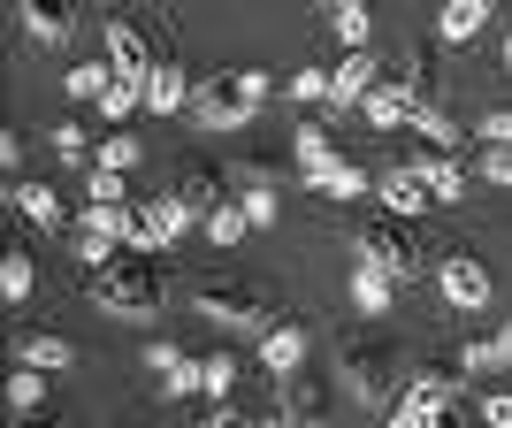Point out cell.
Returning <instances> with one entry per match:
<instances>
[{
	"label": "cell",
	"mask_w": 512,
	"mask_h": 428,
	"mask_svg": "<svg viewBox=\"0 0 512 428\" xmlns=\"http://www.w3.org/2000/svg\"><path fill=\"white\" fill-rule=\"evenodd\" d=\"M230 383H237V360L230 352H207V360H199V390H207L214 406H230Z\"/></svg>",
	"instance_id": "33"
},
{
	"label": "cell",
	"mask_w": 512,
	"mask_h": 428,
	"mask_svg": "<svg viewBox=\"0 0 512 428\" xmlns=\"http://www.w3.org/2000/svg\"><path fill=\"white\" fill-rule=\"evenodd\" d=\"M268 100V77L260 69H222V77H199L192 85V123L199 130H245Z\"/></svg>",
	"instance_id": "3"
},
{
	"label": "cell",
	"mask_w": 512,
	"mask_h": 428,
	"mask_svg": "<svg viewBox=\"0 0 512 428\" xmlns=\"http://www.w3.org/2000/svg\"><path fill=\"white\" fill-rule=\"evenodd\" d=\"M146 107H153V115H176V107H192V77H184V62H169V54H161V69L146 77Z\"/></svg>",
	"instance_id": "16"
},
{
	"label": "cell",
	"mask_w": 512,
	"mask_h": 428,
	"mask_svg": "<svg viewBox=\"0 0 512 428\" xmlns=\"http://www.w3.org/2000/svg\"><path fill=\"white\" fill-rule=\"evenodd\" d=\"M260 428H299V421H291L283 406H268V413H260Z\"/></svg>",
	"instance_id": "47"
},
{
	"label": "cell",
	"mask_w": 512,
	"mask_h": 428,
	"mask_svg": "<svg viewBox=\"0 0 512 428\" xmlns=\"http://www.w3.org/2000/svg\"><path fill=\"white\" fill-rule=\"evenodd\" d=\"M329 92H337V69H321V62H306L299 77H291V100L299 107H329Z\"/></svg>",
	"instance_id": "31"
},
{
	"label": "cell",
	"mask_w": 512,
	"mask_h": 428,
	"mask_svg": "<svg viewBox=\"0 0 512 428\" xmlns=\"http://www.w3.org/2000/svg\"><path fill=\"white\" fill-rule=\"evenodd\" d=\"M16 360L23 367H69V337H54V329H23V337H16Z\"/></svg>",
	"instance_id": "23"
},
{
	"label": "cell",
	"mask_w": 512,
	"mask_h": 428,
	"mask_svg": "<svg viewBox=\"0 0 512 428\" xmlns=\"http://www.w3.org/2000/svg\"><path fill=\"white\" fill-rule=\"evenodd\" d=\"M16 428H77V421H62V413H23Z\"/></svg>",
	"instance_id": "46"
},
{
	"label": "cell",
	"mask_w": 512,
	"mask_h": 428,
	"mask_svg": "<svg viewBox=\"0 0 512 428\" xmlns=\"http://www.w3.org/2000/svg\"><path fill=\"white\" fill-rule=\"evenodd\" d=\"M497 69H505V77H512V31H505V39H497Z\"/></svg>",
	"instance_id": "48"
},
{
	"label": "cell",
	"mask_w": 512,
	"mask_h": 428,
	"mask_svg": "<svg viewBox=\"0 0 512 428\" xmlns=\"http://www.w3.org/2000/svg\"><path fill=\"white\" fill-rule=\"evenodd\" d=\"M85 283H92V306H107V314H123V321H153V306H161V268L146 253H115Z\"/></svg>",
	"instance_id": "2"
},
{
	"label": "cell",
	"mask_w": 512,
	"mask_h": 428,
	"mask_svg": "<svg viewBox=\"0 0 512 428\" xmlns=\"http://www.w3.org/2000/svg\"><path fill=\"white\" fill-rule=\"evenodd\" d=\"M8 406H16V421L23 413H46V367H16L8 375Z\"/></svg>",
	"instance_id": "29"
},
{
	"label": "cell",
	"mask_w": 512,
	"mask_h": 428,
	"mask_svg": "<svg viewBox=\"0 0 512 428\" xmlns=\"http://www.w3.org/2000/svg\"><path fill=\"white\" fill-rule=\"evenodd\" d=\"M107 69H115L123 85H146L153 69H161V54L146 46V31H138L130 16H107Z\"/></svg>",
	"instance_id": "7"
},
{
	"label": "cell",
	"mask_w": 512,
	"mask_h": 428,
	"mask_svg": "<svg viewBox=\"0 0 512 428\" xmlns=\"http://www.w3.org/2000/svg\"><path fill=\"white\" fill-rule=\"evenodd\" d=\"M337 375H344V390L360 398V406H375V413H390L398 398H406V352L383 337V329H360V337H344L337 344Z\"/></svg>",
	"instance_id": "1"
},
{
	"label": "cell",
	"mask_w": 512,
	"mask_h": 428,
	"mask_svg": "<svg viewBox=\"0 0 512 428\" xmlns=\"http://www.w3.org/2000/svg\"><path fill=\"white\" fill-rule=\"evenodd\" d=\"M199 230H207V245H237L253 222H245V207H237V192H230L222 207H207V222H199Z\"/></svg>",
	"instance_id": "30"
},
{
	"label": "cell",
	"mask_w": 512,
	"mask_h": 428,
	"mask_svg": "<svg viewBox=\"0 0 512 428\" xmlns=\"http://www.w3.org/2000/svg\"><path fill=\"white\" fill-rule=\"evenodd\" d=\"M107 85H115V69H107V62H77V69H69V100H107Z\"/></svg>",
	"instance_id": "34"
},
{
	"label": "cell",
	"mask_w": 512,
	"mask_h": 428,
	"mask_svg": "<svg viewBox=\"0 0 512 428\" xmlns=\"http://www.w3.org/2000/svg\"><path fill=\"white\" fill-rule=\"evenodd\" d=\"M23 39H39V46H62L69 31H77V16H69V8H31V0H23Z\"/></svg>",
	"instance_id": "21"
},
{
	"label": "cell",
	"mask_w": 512,
	"mask_h": 428,
	"mask_svg": "<svg viewBox=\"0 0 512 428\" xmlns=\"http://www.w3.org/2000/svg\"><path fill=\"white\" fill-rule=\"evenodd\" d=\"M459 367H467V375H474V367H512V321L490 329V337H474L467 352H459Z\"/></svg>",
	"instance_id": "27"
},
{
	"label": "cell",
	"mask_w": 512,
	"mask_h": 428,
	"mask_svg": "<svg viewBox=\"0 0 512 428\" xmlns=\"http://www.w3.org/2000/svg\"><path fill=\"white\" fill-rule=\"evenodd\" d=\"M398 161H406V169H413V176L428 184V199H459V192H467V161H459V153L413 146V153H398Z\"/></svg>",
	"instance_id": "11"
},
{
	"label": "cell",
	"mask_w": 512,
	"mask_h": 428,
	"mask_svg": "<svg viewBox=\"0 0 512 428\" xmlns=\"http://www.w3.org/2000/svg\"><path fill=\"white\" fill-rule=\"evenodd\" d=\"M352 306H360V314H375V321H383L390 306H398V283H390L383 268H367V260H352Z\"/></svg>",
	"instance_id": "17"
},
{
	"label": "cell",
	"mask_w": 512,
	"mask_h": 428,
	"mask_svg": "<svg viewBox=\"0 0 512 428\" xmlns=\"http://www.w3.org/2000/svg\"><path fill=\"white\" fill-rule=\"evenodd\" d=\"M352 260L383 268L390 283H413L421 276V237H413L406 214H367L360 230H352Z\"/></svg>",
	"instance_id": "4"
},
{
	"label": "cell",
	"mask_w": 512,
	"mask_h": 428,
	"mask_svg": "<svg viewBox=\"0 0 512 428\" xmlns=\"http://www.w3.org/2000/svg\"><path fill=\"white\" fill-rule=\"evenodd\" d=\"M146 367H153V375H176V367H184V352H176L169 337H153V344H146Z\"/></svg>",
	"instance_id": "42"
},
{
	"label": "cell",
	"mask_w": 512,
	"mask_h": 428,
	"mask_svg": "<svg viewBox=\"0 0 512 428\" xmlns=\"http://www.w3.org/2000/svg\"><path fill=\"white\" fill-rule=\"evenodd\" d=\"M482 421H490V428H512V390H490V398H482Z\"/></svg>",
	"instance_id": "44"
},
{
	"label": "cell",
	"mask_w": 512,
	"mask_h": 428,
	"mask_svg": "<svg viewBox=\"0 0 512 428\" xmlns=\"http://www.w3.org/2000/svg\"><path fill=\"white\" fill-rule=\"evenodd\" d=\"M428 421H436V413H421L413 398H398V406L383 413V428H428Z\"/></svg>",
	"instance_id": "43"
},
{
	"label": "cell",
	"mask_w": 512,
	"mask_h": 428,
	"mask_svg": "<svg viewBox=\"0 0 512 428\" xmlns=\"http://www.w3.org/2000/svg\"><path fill=\"white\" fill-rule=\"evenodd\" d=\"M428 428H459V421H451V413H436V421H428Z\"/></svg>",
	"instance_id": "49"
},
{
	"label": "cell",
	"mask_w": 512,
	"mask_h": 428,
	"mask_svg": "<svg viewBox=\"0 0 512 428\" xmlns=\"http://www.w3.org/2000/svg\"><path fill=\"white\" fill-rule=\"evenodd\" d=\"M436 283H444V299L459 306V314H482V306L497 299L490 268H482V260H474V253H459V245H451V253L436 260Z\"/></svg>",
	"instance_id": "6"
},
{
	"label": "cell",
	"mask_w": 512,
	"mask_h": 428,
	"mask_svg": "<svg viewBox=\"0 0 512 428\" xmlns=\"http://www.w3.org/2000/svg\"><path fill=\"white\" fill-rule=\"evenodd\" d=\"M375 85H383V62H375V46H367V54H337V92H329V115H321V123H337L344 107H360Z\"/></svg>",
	"instance_id": "9"
},
{
	"label": "cell",
	"mask_w": 512,
	"mask_h": 428,
	"mask_svg": "<svg viewBox=\"0 0 512 428\" xmlns=\"http://www.w3.org/2000/svg\"><path fill=\"white\" fill-rule=\"evenodd\" d=\"M192 306H199L207 321H222V329H253V337L276 321V314H268V299H260L245 276H207V283L192 291Z\"/></svg>",
	"instance_id": "5"
},
{
	"label": "cell",
	"mask_w": 512,
	"mask_h": 428,
	"mask_svg": "<svg viewBox=\"0 0 512 428\" xmlns=\"http://www.w3.org/2000/svg\"><path fill=\"white\" fill-rule=\"evenodd\" d=\"M329 31L344 39V54H367V31H375V16H367L360 0H337V8H329Z\"/></svg>",
	"instance_id": "25"
},
{
	"label": "cell",
	"mask_w": 512,
	"mask_h": 428,
	"mask_svg": "<svg viewBox=\"0 0 512 428\" xmlns=\"http://www.w3.org/2000/svg\"><path fill=\"white\" fill-rule=\"evenodd\" d=\"M85 199H92V207H123L130 184H123L115 169H85Z\"/></svg>",
	"instance_id": "35"
},
{
	"label": "cell",
	"mask_w": 512,
	"mask_h": 428,
	"mask_svg": "<svg viewBox=\"0 0 512 428\" xmlns=\"http://www.w3.org/2000/svg\"><path fill=\"white\" fill-rule=\"evenodd\" d=\"M482 176L512 192V146H482Z\"/></svg>",
	"instance_id": "40"
},
{
	"label": "cell",
	"mask_w": 512,
	"mask_h": 428,
	"mask_svg": "<svg viewBox=\"0 0 512 428\" xmlns=\"http://www.w3.org/2000/svg\"><path fill=\"white\" fill-rule=\"evenodd\" d=\"M459 390H467V367H459V360H428V367H413L406 398L421 413H459Z\"/></svg>",
	"instance_id": "8"
},
{
	"label": "cell",
	"mask_w": 512,
	"mask_h": 428,
	"mask_svg": "<svg viewBox=\"0 0 512 428\" xmlns=\"http://www.w3.org/2000/svg\"><path fill=\"white\" fill-rule=\"evenodd\" d=\"M176 199H184V214L192 222H207V207H222L230 199V184H222V169H207V161H176Z\"/></svg>",
	"instance_id": "12"
},
{
	"label": "cell",
	"mask_w": 512,
	"mask_h": 428,
	"mask_svg": "<svg viewBox=\"0 0 512 428\" xmlns=\"http://www.w3.org/2000/svg\"><path fill=\"white\" fill-rule=\"evenodd\" d=\"M398 85L413 92V107H436V46H413L406 69H398Z\"/></svg>",
	"instance_id": "22"
},
{
	"label": "cell",
	"mask_w": 512,
	"mask_h": 428,
	"mask_svg": "<svg viewBox=\"0 0 512 428\" xmlns=\"http://www.w3.org/2000/svg\"><path fill=\"white\" fill-rule=\"evenodd\" d=\"M276 406L291 413L299 428H321V421H329V383H321L314 367H299V375H283V383H276Z\"/></svg>",
	"instance_id": "10"
},
{
	"label": "cell",
	"mask_w": 512,
	"mask_h": 428,
	"mask_svg": "<svg viewBox=\"0 0 512 428\" xmlns=\"http://www.w3.org/2000/svg\"><path fill=\"white\" fill-rule=\"evenodd\" d=\"M92 169L130 176V169H138V138H130V130H107V138H100V153H92Z\"/></svg>",
	"instance_id": "32"
},
{
	"label": "cell",
	"mask_w": 512,
	"mask_h": 428,
	"mask_svg": "<svg viewBox=\"0 0 512 428\" xmlns=\"http://www.w3.org/2000/svg\"><path fill=\"white\" fill-rule=\"evenodd\" d=\"M375 192H383V214H406V222H413V214L428 207V184H421V176L406 169V161H390V169L375 176Z\"/></svg>",
	"instance_id": "14"
},
{
	"label": "cell",
	"mask_w": 512,
	"mask_h": 428,
	"mask_svg": "<svg viewBox=\"0 0 512 428\" xmlns=\"http://www.w3.org/2000/svg\"><path fill=\"white\" fill-rule=\"evenodd\" d=\"M406 123L421 130V146H436V153H459V123H451L444 107H413Z\"/></svg>",
	"instance_id": "28"
},
{
	"label": "cell",
	"mask_w": 512,
	"mask_h": 428,
	"mask_svg": "<svg viewBox=\"0 0 512 428\" xmlns=\"http://www.w3.org/2000/svg\"><path fill=\"white\" fill-rule=\"evenodd\" d=\"M199 390V360H184L176 375H161V398H192Z\"/></svg>",
	"instance_id": "41"
},
{
	"label": "cell",
	"mask_w": 512,
	"mask_h": 428,
	"mask_svg": "<svg viewBox=\"0 0 512 428\" xmlns=\"http://www.w3.org/2000/svg\"><path fill=\"white\" fill-rule=\"evenodd\" d=\"M291 153H299V184H306L314 169H329V161H337V138H329V123H299V146H291Z\"/></svg>",
	"instance_id": "24"
},
{
	"label": "cell",
	"mask_w": 512,
	"mask_h": 428,
	"mask_svg": "<svg viewBox=\"0 0 512 428\" xmlns=\"http://www.w3.org/2000/svg\"><path fill=\"white\" fill-rule=\"evenodd\" d=\"M31 291H39V268H31V253L16 245V253L0 260V299H8V306H23Z\"/></svg>",
	"instance_id": "26"
},
{
	"label": "cell",
	"mask_w": 512,
	"mask_h": 428,
	"mask_svg": "<svg viewBox=\"0 0 512 428\" xmlns=\"http://www.w3.org/2000/svg\"><path fill=\"white\" fill-rule=\"evenodd\" d=\"M199 428H214V421H199Z\"/></svg>",
	"instance_id": "50"
},
{
	"label": "cell",
	"mask_w": 512,
	"mask_h": 428,
	"mask_svg": "<svg viewBox=\"0 0 512 428\" xmlns=\"http://www.w3.org/2000/svg\"><path fill=\"white\" fill-rule=\"evenodd\" d=\"M138 107H146V85H123V77H115L107 100H100V115H107V123H123V115H138Z\"/></svg>",
	"instance_id": "36"
},
{
	"label": "cell",
	"mask_w": 512,
	"mask_h": 428,
	"mask_svg": "<svg viewBox=\"0 0 512 428\" xmlns=\"http://www.w3.org/2000/svg\"><path fill=\"white\" fill-rule=\"evenodd\" d=\"M306 192H321V199H360V192H375V176L352 161V153H337L329 169H314L306 176Z\"/></svg>",
	"instance_id": "15"
},
{
	"label": "cell",
	"mask_w": 512,
	"mask_h": 428,
	"mask_svg": "<svg viewBox=\"0 0 512 428\" xmlns=\"http://www.w3.org/2000/svg\"><path fill=\"white\" fill-rule=\"evenodd\" d=\"M207 421H214V428H260V413H237V406H214V413H207Z\"/></svg>",
	"instance_id": "45"
},
{
	"label": "cell",
	"mask_w": 512,
	"mask_h": 428,
	"mask_svg": "<svg viewBox=\"0 0 512 428\" xmlns=\"http://www.w3.org/2000/svg\"><path fill=\"white\" fill-rule=\"evenodd\" d=\"M482 23H490V0H451L444 16H436V46H467Z\"/></svg>",
	"instance_id": "19"
},
{
	"label": "cell",
	"mask_w": 512,
	"mask_h": 428,
	"mask_svg": "<svg viewBox=\"0 0 512 428\" xmlns=\"http://www.w3.org/2000/svg\"><path fill=\"white\" fill-rule=\"evenodd\" d=\"M8 199H16V214H31L39 230H62V199H54V184H8Z\"/></svg>",
	"instance_id": "20"
},
{
	"label": "cell",
	"mask_w": 512,
	"mask_h": 428,
	"mask_svg": "<svg viewBox=\"0 0 512 428\" xmlns=\"http://www.w3.org/2000/svg\"><path fill=\"white\" fill-rule=\"evenodd\" d=\"M260 367H268V375H299L306 367V321H268V329H260Z\"/></svg>",
	"instance_id": "13"
},
{
	"label": "cell",
	"mask_w": 512,
	"mask_h": 428,
	"mask_svg": "<svg viewBox=\"0 0 512 428\" xmlns=\"http://www.w3.org/2000/svg\"><path fill=\"white\" fill-rule=\"evenodd\" d=\"M237 207H245V222H276V184H245V192H237Z\"/></svg>",
	"instance_id": "37"
},
{
	"label": "cell",
	"mask_w": 512,
	"mask_h": 428,
	"mask_svg": "<svg viewBox=\"0 0 512 428\" xmlns=\"http://www.w3.org/2000/svg\"><path fill=\"white\" fill-rule=\"evenodd\" d=\"M54 153H62L69 169H85V153H92V138H85V123H54Z\"/></svg>",
	"instance_id": "38"
},
{
	"label": "cell",
	"mask_w": 512,
	"mask_h": 428,
	"mask_svg": "<svg viewBox=\"0 0 512 428\" xmlns=\"http://www.w3.org/2000/svg\"><path fill=\"white\" fill-rule=\"evenodd\" d=\"M360 115H367V123H375V130H398V123H406V115H413V92L398 85V77H383V85H375V92H367V100H360Z\"/></svg>",
	"instance_id": "18"
},
{
	"label": "cell",
	"mask_w": 512,
	"mask_h": 428,
	"mask_svg": "<svg viewBox=\"0 0 512 428\" xmlns=\"http://www.w3.org/2000/svg\"><path fill=\"white\" fill-rule=\"evenodd\" d=\"M474 130H482V146H512V107H490Z\"/></svg>",
	"instance_id": "39"
}]
</instances>
